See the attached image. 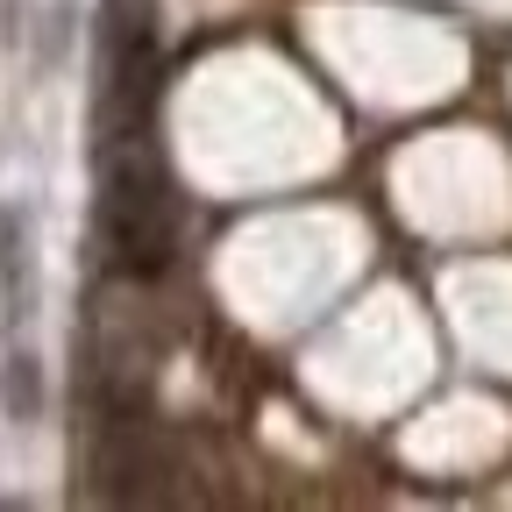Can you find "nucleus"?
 <instances>
[{"label": "nucleus", "mask_w": 512, "mask_h": 512, "mask_svg": "<svg viewBox=\"0 0 512 512\" xmlns=\"http://www.w3.org/2000/svg\"><path fill=\"white\" fill-rule=\"evenodd\" d=\"M0 349H8L0 356V406H8L15 427H29V420H43V363L29 342H0Z\"/></svg>", "instance_id": "3"}, {"label": "nucleus", "mask_w": 512, "mask_h": 512, "mask_svg": "<svg viewBox=\"0 0 512 512\" xmlns=\"http://www.w3.org/2000/svg\"><path fill=\"white\" fill-rule=\"evenodd\" d=\"M43 299V264H36V214L22 200H0V342H22Z\"/></svg>", "instance_id": "2"}, {"label": "nucleus", "mask_w": 512, "mask_h": 512, "mask_svg": "<svg viewBox=\"0 0 512 512\" xmlns=\"http://www.w3.org/2000/svg\"><path fill=\"white\" fill-rule=\"evenodd\" d=\"M100 235L128 278H157L178 256L185 200L150 136V114H121L100 143Z\"/></svg>", "instance_id": "1"}]
</instances>
